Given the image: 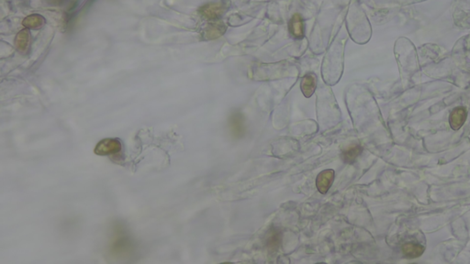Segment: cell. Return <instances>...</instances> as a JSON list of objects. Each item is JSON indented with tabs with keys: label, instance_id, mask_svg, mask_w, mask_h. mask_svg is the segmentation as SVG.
I'll use <instances>...</instances> for the list:
<instances>
[{
	"label": "cell",
	"instance_id": "obj_1",
	"mask_svg": "<svg viewBox=\"0 0 470 264\" xmlns=\"http://www.w3.org/2000/svg\"><path fill=\"white\" fill-rule=\"evenodd\" d=\"M133 249L134 245L132 240L129 239L126 234L121 230H118L110 244V254L115 257H126L132 252Z\"/></svg>",
	"mask_w": 470,
	"mask_h": 264
},
{
	"label": "cell",
	"instance_id": "obj_2",
	"mask_svg": "<svg viewBox=\"0 0 470 264\" xmlns=\"http://www.w3.org/2000/svg\"><path fill=\"white\" fill-rule=\"evenodd\" d=\"M230 132L235 139L242 138L246 134V124L243 114L240 110H234L229 117Z\"/></svg>",
	"mask_w": 470,
	"mask_h": 264
},
{
	"label": "cell",
	"instance_id": "obj_12",
	"mask_svg": "<svg viewBox=\"0 0 470 264\" xmlns=\"http://www.w3.org/2000/svg\"><path fill=\"white\" fill-rule=\"evenodd\" d=\"M402 252L407 258H418L423 254L424 247L415 243H406L402 247Z\"/></svg>",
	"mask_w": 470,
	"mask_h": 264
},
{
	"label": "cell",
	"instance_id": "obj_11",
	"mask_svg": "<svg viewBox=\"0 0 470 264\" xmlns=\"http://www.w3.org/2000/svg\"><path fill=\"white\" fill-rule=\"evenodd\" d=\"M227 30V27L226 25H224V23L223 22H215L213 24H211L210 27H208L206 30H205V33H204V36L207 39H216L223 36V34L225 33Z\"/></svg>",
	"mask_w": 470,
	"mask_h": 264
},
{
	"label": "cell",
	"instance_id": "obj_6",
	"mask_svg": "<svg viewBox=\"0 0 470 264\" xmlns=\"http://www.w3.org/2000/svg\"><path fill=\"white\" fill-rule=\"evenodd\" d=\"M468 117V111L465 107H458L452 110L449 116V124L454 131H458L464 125Z\"/></svg>",
	"mask_w": 470,
	"mask_h": 264
},
{
	"label": "cell",
	"instance_id": "obj_4",
	"mask_svg": "<svg viewBox=\"0 0 470 264\" xmlns=\"http://www.w3.org/2000/svg\"><path fill=\"white\" fill-rule=\"evenodd\" d=\"M121 150V141L117 138H104L95 145V154L105 156V155H112L120 152Z\"/></svg>",
	"mask_w": 470,
	"mask_h": 264
},
{
	"label": "cell",
	"instance_id": "obj_7",
	"mask_svg": "<svg viewBox=\"0 0 470 264\" xmlns=\"http://www.w3.org/2000/svg\"><path fill=\"white\" fill-rule=\"evenodd\" d=\"M282 238H283V236H282L281 229L278 228V227L270 228V230L267 233V239H266L267 249L269 251H272V252L278 251L280 244H281Z\"/></svg>",
	"mask_w": 470,
	"mask_h": 264
},
{
	"label": "cell",
	"instance_id": "obj_5",
	"mask_svg": "<svg viewBox=\"0 0 470 264\" xmlns=\"http://www.w3.org/2000/svg\"><path fill=\"white\" fill-rule=\"evenodd\" d=\"M334 176L335 174L333 170L323 171L319 174L316 179V186L321 194L324 195L329 191L334 180Z\"/></svg>",
	"mask_w": 470,
	"mask_h": 264
},
{
	"label": "cell",
	"instance_id": "obj_3",
	"mask_svg": "<svg viewBox=\"0 0 470 264\" xmlns=\"http://www.w3.org/2000/svg\"><path fill=\"white\" fill-rule=\"evenodd\" d=\"M229 8V3L226 1L212 2L202 6L200 8V13L205 19L210 21H216L223 17V14Z\"/></svg>",
	"mask_w": 470,
	"mask_h": 264
},
{
	"label": "cell",
	"instance_id": "obj_10",
	"mask_svg": "<svg viewBox=\"0 0 470 264\" xmlns=\"http://www.w3.org/2000/svg\"><path fill=\"white\" fill-rule=\"evenodd\" d=\"M362 152V146L359 144L350 145L349 147L342 151V160L345 164H355L356 159L361 155Z\"/></svg>",
	"mask_w": 470,
	"mask_h": 264
},
{
	"label": "cell",
	"instance_id": "obj_8",
	"mask_svg": "<svg viewBox=\"0 0 470 264\" xmlns=\"http://www.w3.org/2000/svg\"><path fill=\"white\" fill-rule=\"evenodd\" d=\"M289 32L293 37L296 39H303L304 37V22L300 14H295L293 16L288 25Z\"/></svg>",
	"mask_w": 470,
	"mask_h": 264
},
{
	"label": "cell",
	"instance_id": "obj_9",
	"mask_svg": "<svg viewBox=\"0 0 470 264\" xmlns=\"http://www.w3.org/2000/svg\"><path fill=\"white\" fill-rule=\"evenodd\" d=\"M316 85H317L316 76L314 74H307L306 76H303L301 84H300L302 94H304L306 97H311L316 89Z\"/></svg>",
	"mask_w": 470,
	"mask_h": 264
}]
</instances>
